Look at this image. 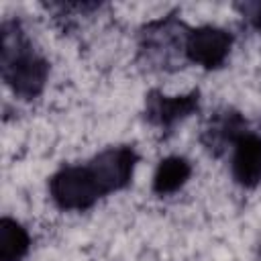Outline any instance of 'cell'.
<instances>
[{
	"label": "cell",
	"mask_w": 261,
	"mask_h": 261,
	"mask_svg": "<svg viewBox=\"0 0 261 261\" xmlns=\"http://www.w3.org/2000/svg\"><path fill=\"white\" fill-rule=\"evenodd\" d=\"M0 69L2 80L22 100L37 98L49 77V61L35 51L18 20L2 22Z\"/></svg>",
	"instance_id": "1"
},
{
	"label": "cell",
	"mask_w": 261,
	"mask_h": 261,
	"mask_svg": "<svg viewBox=\"0 0 261 261\" xmlns=\"http://www.w3.org/2000/svg\"><path fill=\"white\" fill-rule=\"evenodd\" d=\"M186 27L175 12L147 22L139 31V55L143 61L157 69H177L186 59Z\"/></svg>",
	"instance_id": "2"
},
{
	"label": "cell",
	"mask_w": 261,
	"mask_h": 261,
	"mask_svg": "<svg viewBox=\"0 0 261 261\" xmlns=\"http://www.w3.org/2000/svg\"><path fill=\"white\" fill-rule=\"evenodd\" d=\"M49 196L59 210L82 212L92 208L106 194L92 165L84 163V165L59 167L49 177Z\"/></svg>",
	"instance_id": "3"
},
{
	"label": "cell",
	"mask_w": 261,
	"mask_h": 261,
	"mask_svg": "<svg viewBox=\"0 0 261 261\" xmlns=\"http://www.w3.org/2000/svg\"><path fill=\"white\" fill-rule=\"evenodd\" d=\"M200 110V90H192L188 94L167 96L161 90H151L145 96V120L163 130L171 133L181 120Z\"/></svg>",
	"instance_id": "4"
},
{
	"label": "cell",
	"mask_w": 261,
	"mask_h": 261,
	"mask_svg": "<svg viewBox=\"0 0 261 261\" xmlns=\"http://www.w3.org/2000/svg\"><path fill=\"white\" fill-rule=\"evenodd\" d=\"M232 41V33L214 24L190 29L186 39V59L204 69H218L224 65Z\"/></svg>",
	"instance_id": "5"
},
{
	"label": "cell",
	"mask_w": 261,
	"mask_h": 261,
	"mask_svg": "<svg viewBox=\"0 0 261 261\" xmlns=\"http://www.w3.org/2000/svg\"><path fill=\"white\" fill-rule=\"evenodd\" d=\"M88 163L92 165L104 194L108 196L112 192H120L126 186H130L135 167L139 163V155L133 145H116V147H106Z\"/></svg>",
	"instance_id": "6"
},
{
	"label": "cell",
	"mask_w": 261,
	"mask_h": 261,
	"mask_svg": "<svg viewBox=\"0 0 261 261\" xmlns=\"http://www.w3.org/2000/svg\"><path fill=\"white\" fill-rule=\"evenodd\" d=\"M230 171L232 179L247 190L261 184V135L247 130L237 139L232 145Z\"/></svg>",
	"instance_id": "7"
},
{
	"label": "cell",
	"mask_w": 261,
	"mask_h": 261,
	"mask_svg": "<svg viewBox=\"0 0 261 261\" xmlns=\"http://www.w3.org/2000/svg\"><path fill=\"white\" fill-rule=\"evenodd\" d=\"M247 128V120L241 112L232 110V108H222L218 112L212 114V118L208 120V124L202 130V145L206 147V151H210L212 155H220L224 149H228V145L232 147L237 143V139L241 135H245Z\"/></svg>",
	"instance_id": "8"
},
{
	"label": "cell",
	"mask_w": 261,
	"mask_h": 261,
	"mask_svg": "<svg viewBox=\"0 0 261 261\" xmlns=\"http://www.w3.org/2000/svg\"><path fill=\"white\" fill-rule=\"evenodd\" d=\"M192 175V163L181 155H169L159 161L153 173V192L157 196H169L186 186Z\"/></svg>",
	"instance_id": "9"
},
{
	"label": "cell",
	"mask_w": 261,
	"mask_h": 261,
	"mask_svg": "<svg viewBox=\"0 0 261 261\" xmlns=\"http://www.w3.org/2000/svg\"><path fill=\"white\" fill-rule=\"evenodd\" d=\"M31 249L29 230L14 218L0 220V261H22Z\"/></svg>",
	"instance_id": "10"
},
{
	"label": "cell",
	"mask_w": 261,
	"mask_h": 261,
	"mask_svg": "<svg viewBox=\"0 0 261 261\" xmlns=\"http://www.w3.org/2000/svg\"><path fill=\"white\" fill-rule=\"evenodd\" d=\"M243 16L251 22V27H255L257 31H261V2H253V4H243V6H237Z\"/></svg>",
	"instance_id": "11"
}]
</instances>
